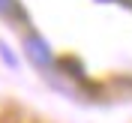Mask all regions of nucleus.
<instances>
[{"instance_id": "1", "label": "nucleus", "mask_w": 132, "mask_h": 123, "mask_svg": "<svg viewBox=\"0 0 132 123\" xmlns=\"http://www.w3.org/2000/svg\"><path fill=\"white\" fill-rule=\"evenodd\" d=\"M24 48H27V57L39 66V69H48V66L54 63V54H51V48L45 45L42 36H33V33H30V36L24 39Z\"/></svg>"}, {"instance_id": "2", "label": "nucleus", "mask_w": 132, "mask_h": 123, "mask_svg": "<svg viewBox=\"0 0 132 123\" xmlns=\"http://www.w3.org/2000/svg\"><path fill=\"white\" fill-rule=\"evenodd\" d=\"M15 0H0V15H6V18H12L15 15Z\"/></svg>"}]
</instances>
